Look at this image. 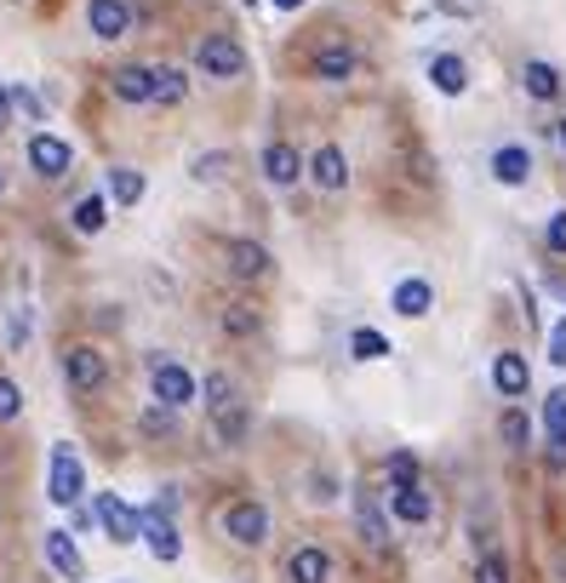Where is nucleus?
Masks as SVG:
<instances>
[{
	"mask_svg": "<svg viewBox=\"0 0 566 583\" xmlns=\"http://www.w3.org/2000/svg\"><path fill=\"white\" fill-rule=\"evenodd\" d=\"M544 435H566V389H550L544 400Z\"/></svg>",
	"mask_w": 566,
	"mask_h": 583,
	"instance_id": "nucleus-32",
	"label": "nucleus"
},
{
	"mask_svg": "<svg viewBox=\"0 0 566 583\" xmlns=\"http://www.w3.org/2000/svg\"><path fill=\"white\" fill-rule=\"evenodd\" d=\"M46 567H51V572H63L69 583H81V578H86L81 549H74V538H69L63 526H51V532H46Z\"/></svg>",
	"mask_w": 566,
	"mask_h": 583,
	"instance_id": "nucleus-15",
	"label": "nucleus"
},
{
	"mask_svg": "<svg viewBox=\"0 0 566 583\" xmlns=\"http://www.w3.org/2000/svg\"><path fill=\"white\" fill-rule=\"evenodd\" d=\"M63 377L74 395H97L103 384H109V361H103L97 343H69L63 349Z\"/></svg>",
	"mask_w": 566,
	"mask_h": 583,
	"instance_id": "nucleus-3",
	"label": "nucleus"
},
{
	"mask_svg": "<svg viewBox=\"0 0 566 583\" xmlns=\"http://www.w3.org/2000/svg\"><path fill=\"white\" fill-rule=\"evenodd\" d=\"M12 109H18V104H12V86L0 81V126H12Z\"/></svg>",
	"mask_w": 566,
	"mask_h": 583,
	"instance_id": "nucleus-42",
	"label": "nucleus"
},
{
	"mask_svg": "<svg viewBox=\"0 0 566 583\" xmlns=\"http://www.w3.org/2000/svg\"><path fill=\"white\" fill-rule=\"evenodd\" d=\"M475 583H509V561H504V555H481Z\"/></svg>",
	"mask_w": 566,
	"mask_h": 583,
	"instance_id": "nucleus-37",
	"label": "nucleus"
},
{
	"mask_svg": "<svg viewBox=\"0 0 566 583\" xmlns=\"http://www.w3.org/2000/svg\"><path fill=\"white\" fill-rule=\"evenodd\" d=\"M69 161H74V149H69L63 138H51V132H35V138H30V166H35L41 177H63Z\"/></svg>",
	"mask_w": 566,
	"mask_h": 583,
	"instance_id": "nucleus-13",
	"label": "nucleus"
},
{
	"mask_svg": "<svg viewBox=\"0 0 566 583\" xmlns=\"http://www.w3.org/2000/svg\"><path fill=\"white\" fill-rule=\"evenodd\" d=\"M223 333H235V338H252V333H257L252 303H229V310H223Z\"/></svg>",
	"mask_w": 566,
	"mask_h": 583,
	"instance_id": "nucleus-31",
	"label": "nucleus"
},
{
	"mask_svg": "<svg viewBox=\"0 0 566 583\" xmlns=\"http://www.w3.org/2000/svg\"><path fill=\"white\" fill-rule=\"evenodd\" d=\"M493 177H498L504 189H521L527 177H532V155H527L521 143H504V149H493Z\"/></svg>",
	"mask_w": 566,
	"mask_h": 583,
	"instance_id": "nucleus-18",
	"label": "nucleus"
},
{
	"mask_svg": "<svg viewBox=\"0 0 566 583\" xmlns=\"http://www.w3.org/2000/svg\"><path fill=\"white\" fill-rule=\"evenodd\" d=\"M383 469H390V492L395 487H418V458H412V452H390Z\"/></svg>",
	"mask_w": 566,
	"mask_h": 583,
	"instance_id": "nucleus-30",
	"label": "nucleus"
},
{
	"mask_svg": "<svg viewBox=\"0 0 566 583\" xmlns=\"http://www.w3.org/2000/svg\"><path fill=\"white\" fill-rule=\"evenodd\" d=\"M92 515L103 521V532H109V544H138V510L115 492H97L92 498Z\"/></svg>",
	"mask_w": 566,
	"mask_h": 583,
	"instance_id": "nucleus-7",
	"label": "nucleus"
},
{
	"mask_svg": "<svg viewBox=\"0 0 566 583\" xmlns=\"http://www.w3.org/2000/svg\"><path fill=\"white\" fill-rule=\"evenodd\" d=\"M143 429H154V435H161V429H172V418H166V407H161V412H149V418H143Z\"/></svg>",
	"mask_w": 566,
	"mask_h": 583,
	"instance_id": "nucleus-44",
	"label": "nucleus"
},
{
	"mask_svg": "<svg viewBox=\"0 0 566 583\" xmlns=\"http://www.w3.org/2000/svg\"><path fill=\"white\" fill-rule=\"evenodd\" d=\"M269 7H275V12H298V7H303V0H269Z\"/></svg>",
	"mask_w": 566,
	"mask_h": 583,
	"instance_id": "nucleus-45",
	"label": "nucleus"
},
{
	"mask_svg": "<svg viewBox=\"0 0 566 583\" xmlns=\"http://www.w3.org/2000/svg\"><path fill=\"white\" fill-rule=\"evenodd\" d=\"M349 354H355V361H383V354H390V338L372 333V326H355V333H349Z\"/></svg>",
	"mask_w": 566,
	"mask_h": 583,
	"instance_id": "nucleus-28",
	"label": "nucleus"
},
{
	"mask_svg": "<svg viewBox=\"0 0 566 583\" xmlns=\"http://www.w3.org/2000/svg\"><path fill=\"white\" fill-rule=\"evenodd\" d=\"M138 538L149 544L154 561H166V567L184 555V538H177V526H172V510H161V503H143V510H138Z\"/></svg>",
	"mask_w": 566,
	"mask_h": 583,
	"instance_id": "nucleus-6",
	"label": "nucleus"
},
{
	"mask_svg": "<svg viewBox=\"0 0 566 583\" xmlns=\"http://www.w3.org/2000/svg\"><path fill=\"white\" fill-rule=\"evenodd\" d=\"M12 104H18L23 115H30V120H46V104H41V97H35L30 86H12Z\"/></svg>",
	"mask_w": 566,
	"mask_h": 583,
	"instance_id": "nucleus-39",
	"label": "nucleus"
},
{
	"mask_svg": "<svg viewBox=\"0 0 566 583\" xmlns=\"http://www.w3.org/2000/svg\"><path fill=\"white\" fill-rule=\"evenodd\" d=\"M23 412V389L12 384V377H0V423H12Z\"/></svg>",
	"mask_w": 566,
	"mask_h": 583,
	"instance_id": "nucleus-36",
	"label": "nucleus"
},
{
	"mask_svg": "<svg viewBox=\"0 0 566 583\" xmlns=\"http://www.w3.org/2000/svg\"><path fill=\"white\" fill-rule=\"evenodd\" d=\"M355 532H360L372 549H390V515H383L378 492H355Z\"/></svg>",
	"mask_w": 566,
	"mask_h": 583,
	"instance_id": "nucleus-12",
	"label": "nucleus"
},
{
	"mask_svg": "<svg viewBox=\"0 0 566 583\" xmlns=\"http://www.w3.org/2000/svg\"><path fill=\"white\" fill-rule=\"evenodd\" d=\"M212 429H218V441H223V446H246V435H252V412L241 407V400H229V407L212 412Z\"/></svg>",
	"mask_w": 566,
	"mask_h": 583,
	"instance_id": "nucleus-22",
	"label": "nucleus"
},
{
	"mask_svg": "<svg viewBox=\"0 0 566 583\" xmlns=\"http://www.w3.org/2000/svg\"><path fill=\"white\" fill-rule=\"evenodd\" d=\"M81 492H86V469H81V458H74V446L58 441V446H51V469H46V498L63 503V510H74Z\"/></svg>",
	"mask_w": 566,
	"mask_h": 583,
	"instance_id": "nucleus-2",
	"label": "nucleus"
},
{
	"mask_svg": "<svg viewBox=\"0 0 566 583\" xmlns=\"http://www.w3.org/2000/svg\"><path fill=\"white\" fill-rule=\"evenodd\" d=\"M555 138H561V149H566V120H561V126H555Z\"/></svg>",
	"mask_w": 566,
	"mask_h": 583,
	"instance_id": "nucleus-46",
	"label": "nucleus"
},
{
	"mask_svg": "<svg viewBox=\"0 0 566 583\" xmlns=\"http://www.w3.org/2000/svg\"><path fill=\"white\" fill-rule=\"evenodd\" d=\"M390 510H395V521H406V526H424V521L435 515V503H429L424 487H395V492H390Z\"/></svg>",
	"mask_w": 566,
	"mask_h": 583,
	"instance_id": "nucleus-23",
	"label": "nucleus"
},
{
	"mask_svg": "<svg viewBox=\"0 0 566 583\" xmlns=\"http://www.w3.org/2000/svg\"><path fill=\"white\" fill-rule=\"evenodd\" d=\"M390 310L406 315V320H424V315L435 310V287L424 281V275H412V281H401V287L390 292Z\"/></svg>",
	"mask_w": 566,
	"mask_h": 583,
	"instance_id": "nucleus-16",
	"label": "nucleus"
},
{
	"mask_svg": "<svg viewBox=\"0 0 566 583\" xmlns=\"http://www.w3.org/2000/svg\"><path fill=\"white\" fill-rule=\"evenodd\" d=\"M223 172H229V155H223V149H218V155H200V161H195V184H218Z\"/></svg>",
	"mask_w": 566,
	"mask_h": 583,
	"instance_id": "nucleus-35",
	"label": "nucleus"
},
{
	"mask_svg": "<svg viewBox=\"0 0 566 583\" xmlns=\"http://www.w3.org/2000/svg\"><path fill=\"white\" fill-rule=\"evenodd\" d=\"M69 223H74V235H103V223H109V200H103L97 189L81 195V200H74V212H69Z\"/></svg>",
	"mask_w": 566,
	"mask_h": 583,
	"instance_id": "nucleus-25",
	"label": "nucleus"
},
{
	"mask_svg": "<svg viewBox=\"0 0 566 583\" xmlns=\"http://www.w3.org/2000/svg\"><path fill=\"white\" fill-rule=\"evenodd\" d=\"M303 172H309V184H315V189H326V195L349 189V161H344V149H338V143H321L315 155L303 161Z\"/></svg>",
	"mask_w": 566,
	"mask_h": 583,
	"instance_id": "nucleus-8",
	"label": "nucleus"
},
{
	"mask_svg": "<svg viewBox=\"0 0 566 583\" xmlns=\"http://www.w3.org/2000/svg\"><path fill=\"white\" fill-rule=\"evenodd\" d=\"M498 435H504V446L509 452H527V441H532V423H527V412H504V423H498Z\"/></svg>",
	"mask_w": 566,
	"mask_h": 583,
	"instance_id": "nucleus-29",
	"label": "nucleus"
},
{
	"mask_svg": "<svg viewBox=\"0 0 566 583\" xmlns=\"http://www.w3.org/2000/svg\"><path fill=\"white\" fill-rule=\"evenodd\" d=\"M109 195H115V207H138L149 195V177L138 166H109Z\"/></svg>",
	"mask_w": 566,
	"mask_h": 583,
	"instance_id": "nucleus-27",
	"label": "nucleus"
},
{
	"mask_svg": "<svg viewBox=\"0 0 566 583\" xmlns=\"http://www.w3.org/2000/svg\"><path fill=\"white\" fill-rule=\"evenodd\" d=\"M355 69H360V58L349 53V46H321L315 53V81H326V86H344Z\"/></svg>",
	"mask_w": 566,
	"mask_h": 583,
	"instance_id": "nucleus-21",
	"label": "nucleus"
},
{
	"mask_svg": "<svg viewBox=\"0 0 566 583\" xmlns=\"http://www.w3.org/2000/svg\"><path fill=\"white\" fill-rule=\"evenodd\" d=\"M550 469H566V435H550Z\"/></svg>",
	"mask_w": 566,
	"mask_h": 583,
	"instance_id": "nucleus-41",
	"label": "nucleus"
},
{
	"mask_svg": "<svg viewBox=\"0 0 566 583\" xmlns=\"http://www.w3.org/2000/svg\"><path fill=\"white\" fill-rule=\"evenodd\" d=\"M109 92L120 104H154V69L149 63H120L109 69Z\"/></svg>",
	"mask_w": 566,
	"mask_h": 583,
	"instance_id": "nucleus-11",
	"label": "nucleus"
},
{
	"mask_svg": "<svg viewBox=\"0 0 566 583\" xmlns=\"http://www.w3.org/2000/svg\"><path fill=\"white\" fill-rule=\"evenodd\" d=\"M309 503H338V475H309Z\"/></svg>",
	"mask_w": 566,
	"mask_h": 583,
	"instance_id": "nucleus-34",
	"label": "nucleus"
},
{
	"mask_svg": "<svg viewBox=\"0 0 566 583\" xmlns=\"http://www.w3.org/2000/svg\"><path fill=\"white\" fill-rule=\"evenodd\" d=\"M326 578H332V555L321 544H303L287 561V583H326Z\"/></svg>",
	"mask_w": 566,
	"mask_h": 583,
	"instance_id": "nucleus-19",
	"label": "nucleus"
},
{
	"mask_svg": "<svg viewBox=\"0 0 566 583\" xmlns=\"http://www.w3.org/2000/svg\"><path fill=\"white\" fill-rule=\"evenodd\" d=\"M493 389L504 395V400H515V395H527L532 389V366H527V354H515V349H504L498 361H493Z\"/></svg>",
	"mask_w": 566,
	"mask_h": 583,
	"instance_id": "nucleus-14",
	"label": "nucleus"
},
{
	"mask_svg": "<svg viewBox=\"0 0 566 583\" xmlns=\"http://www.w3.org/2000/svg\"><path fill=\"white\" fill-rule=\"evenodd\" d=\"M521 86H527V97L550 104V97H561V69H555V63H544V58H532V63L521 69Z\"/></svg>",
	"mask_w": 566,
	"mask_h": 583,
	"instance_id": "nucleus-24",
	"label": "nucleus"
},
{
	"mask_svg": "<svg viewBox=\"0 0 566 583\" xmlns=\"http://www.w3.org/2000/svg\"><path fill=\"white\" fill-rule=\"evenodd\" d=\"M184 97H189V74H184V69H177V63H161V69H154V104H161V109H177Z\"/></svg>",
	"mask_w": 566,
	"mask_h": 583,
	"instance_id": "nucleus-26",
	"label": "nucleus"
},
{
	"mask_svg": "<svg viewBox=\"0 0 566 583\" xmlns=\"http://www.w3.org/2000/svg\"><path fill=\"white\" fill-rule=\"evenodd\" d=\"M550 361H555V366H566V320L550 333Z\"/></svg>",
	"mask_w": 566,
	"mask_h": 583,
	"instance_id": "nucleus-40",
	"label": "nucleus"
},
{
	"mask_svg": "<svg viewBox=\"0 0 566 583\" xmlns=\"http://www.w3.org/2000/svg\"><path fill=\"white\" fill-rule=\"evenodd\" d=\"M149 395H154V407L184 412L189 400L200 395V384H195V372H189L184 361H166V354H154V361H149Z\"/></svg>",
	"mask_w": 566,
	"mask_h": 583,
	"instance_id": "nucleus-1",
	"label": "nucleus"
},
{
	"mask_svg": "<svg viewBox=\"0 0 566 583\" xmlns=\"http://www.w3.org/2000/svg\"><path fill=\"white\" fill-rule=\"evenodd\" d=\"M429 81H435V92H441V97H463V92H470V63L441 53V58H429Z\"/></svg>",
	"mask_w": 566,
	"mask_h": 583,
	"instance_id": "nucleus-20",
	"label": "nucleus"
},
{
	"mask_svg": "<svg viewBox=\"0 0 566 583\" xmlns=\"http://www.w3.org/2000/svg\"><path fill=\"white\" fill-rule=\"evenodd\" d=\"M23 338H30V310L12 315V343H23Z\"/></svg>",
	"mask_w": 566,
	"mask_h": 583,
	"instance_id": "nucleus-43",
	"label": "nucleus"
},
{
	"mask_svg": "<svg viewBox=\"0 0 566 583\" xmlns=\"http://www.w3.org/2000/svg\"><path fill=\"white\" fill-rule=\"evenodd\" d=\"M544 246L555 252V258H566V212H555V218L544 223Z\"/></svg>",
	"mask_w": 566,
	"mask_h": 583,
	"instance_id": "nucleus-38",
	"label": "nucleus"
},
{
	"mask_svg": "<svg viewBox=\"0 0 566 583\" xmlns=\"http://www.w3.org/2000/svg\"><path fill=\"white\" fill-rule=\"evenodd\" d=\"M86 30L97 40H126L132 35V7L126 0H86Z\"/></svg>",
	"mask_w": 566,
	"mask_h": 583,
	"instance_id": "nucleus-9",
	"label": "nucleus"
},
{
	"mask_svg": "<svg viewBox=\"0 0 566 583\" xmlns=\"http://www.w3.org/2000/svg\"><path fill=\"white\" fill-rule=\"evenodd\" d=\"M200 395H206V407H229V400H235V384H229V377L223 372H212V377H206V384H200Z\"/></svg>",
	"mask_w": 566,
	"mask_h": 583,
	"instance_id": "nucleus-33",
	"label": "nucleus"
},
{
	"mask_svg": "<svg viewBox=\"0 0 566 583\" xmlns=\"http://www.w3.org/2000/svg\"><path fill=\"white\" fill-rule=\"evenodd\" d=\"M298 177H303L298 149H292V143H269V149H264V184H275V189H292Z\"/></svg>",
	"mask_w": 566,
	"mask_h": 583,
	"instance_id": "nucleus-17",
	"label": "nucleus"
},
{
	"mask_svg": "<svg viewBox=\"0 0 566 583\" xmlns=\"http://www.w3.org/2000/svg\"><path fill=\"white\" fill-rule=\"evenodd\" d=\"M218 526H223V538H235L241 549H257V544H269V510H264V503H252V498L229 503V510L218 515Z\"/></svg>",
	"mask_w": 566,
	"mask_h": 583,
	"instance_id": "nucleus-5",
	"label": "nucleus"
},
{
	"mask_svg": "<svg viewBox=\"0 0 566 583\" xmlns=\"http://www.w3.org/2000/svg\"><path fill=\"white\" fill-rule=\"evenodd\" d=\"M195 63H200L206 81H241V74H246V53H241L235 35H206Z\"/></svg>",
	"mask_w": 566,
	"mask_h": 583,
	"instance_id": "nucleus-4",
	"label": "nucleus"
},
{
	"mask_svg": "<svg viewBox=\"0 0 566 583\" xmlns=\"http://www.w3.org/2000/svg\"><path fill=\"white\" fill-rule=\"evenodd\" d=\"M223 264H229L235 281H264V275L275 269L269 246H257V241H229V246H223Z\"/></svg>",
	"mask_w": 566,
	"mask_h": 583,
	"instance_id": "nucleus-10",
	"label": "nucleus"
}]
</instances>
